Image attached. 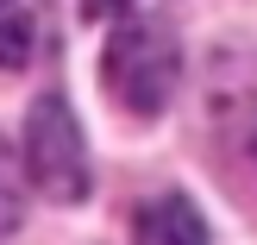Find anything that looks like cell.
<instances>
[{
  "mask_svg": "<svg viewBox=\"0 0 257 245\" xmlns=\"http://www.w3.org/2000/svg\"><path fill=\"white\" fill-rule=\"evenodd\" d=\"M107 95L125 101L132 113H163V101H170L176 75H182V57H176V38L163 32L157 19H138L125 25L119 38L107 44Z\"/></svg>",
  "mask_w": 257,
  "mask_h": 245,
  "instance_id": "1",
  "label": "cell"
},
{
  "mask_svg": "<svg viewBox=\"0 0 257 245\" xmlns=\"http://www.w3.org/2000/svg\"><path fill=\"white\" fill-rule=\"evenodd\" d=\"M25 170L50 201L88 195V151H82V132H75V113L57 95H44L25 120Z\"/></svg>",
  "mask_w": 257,
  "mask_h": 245,
  "instance_id": "2",
  "label": "cell"
},
{
  "mask_svg": "<svg viewBox=\"0 0 257 245\" xmlns=\"http://www.w3.org/2000/svg\"><path fill=\"white\" fill-rule=\"evenodd\" d=\"M132 233H138V245H207V226L188 201H151Z\"/></svg>",
  "mask_w": 257,
  "mask_h": 245,
  "instance_id": "3",
  "label": "cell"
},
{
  "mask_svg": "<svg viewBox=\"0 0 257 245\" xmlns=\"http://www.w3.org/2000/svg\"><path fill=\"white\" fill-rule=\"evenodd\" d=\"M25 57H32V7L0 0V69H19Z\"/></svg>",
  "mask_w": 257,
  "mask_h": 245,
  "instance_id": "4",
  "label": "cell"
},
{
  "mask_svg": "<svg viewBox=\"0 0 257 245\" xmlns=\"http://www.w3.org/2000/svg\"><path fill=\"white\" fill-rule=\"evenodd\" d=\"M25 157H13L7 145H0V233H13V226L25 220Z\"/></svg>",
  "mask_w": 257,
  "mask_h": 245,
  "instance_id": "5",
  "label": "cell"
},
{
  "mask_svg": "<svg viewBox=\"0 0 257 245\" xmlns=\"http://www.w3.org/2000/svg\"><path fill=\"white\" fill-rule=\"evenodd\" d=\"M82 7H88V19H113V13H125L132 0H82Z\"/></svg>",
  "mask_w": 257,
  "mask_h": 245,
  "instance_id": "6",
  "label": "cell"
}]
</instances>
